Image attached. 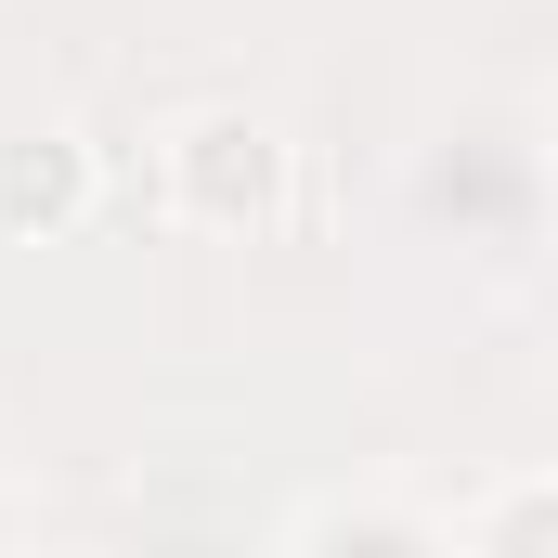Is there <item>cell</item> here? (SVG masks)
Masks as SVG:
<instances>
[{"mask_svg": "<svg viewBox=\"0 0 558 558\" xmlns=\"http://www.w3.org/2000/svg\"><path fill=\"white\" fill-rule=\"evenodd\" d=\"M78 182H92V169H78V143H0V221H26V208H52V221H65V208H78Z\"/></svg>", "mask_w": 558, "mask_h": 558, "instance_id": "1", "label": "cell"}]
</instances>
